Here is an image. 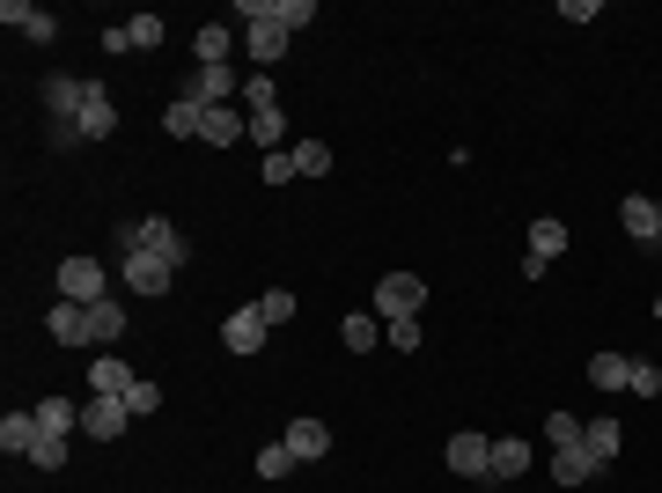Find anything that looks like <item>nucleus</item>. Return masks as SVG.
<instances>
[{
  "label": "nucleus",
  "instance_id": "obj_8",
  "mask_svg": "<svg viewBox=\"0 0 662 493\" xmlns=\"http://www.w3.org/2000/svg\"><path fill=\"white\" fill-rule=\"evenodd\" d=\"M125 427H133L125 397H89V405H81V435H97V442H119Z\"/></svg>",
  "mask_w": 662,
  "mask_h": 493
},
{
  "label": "nucleus",
  "instance_id": "obj_12",
  "mask_svg": "<svg viewBox=\"0 0 662 493\" xmlns=\"http://www.w3.org/2000/svg\"><path fill=\"white\" fill-rule=\"evenodd\" d=\"M523 471H530V442H523V435H493L486 479H493V486H508V479H523Z\"/></svg>",
  "mask_w": 662,
  "mask_h": 493
},
{
  "label": "nucleus",
  "instance_id": "obj_35",
  "mask_svg": "<svg viewBox=\"0 0 662 493\" xmlns=\"http://www.w3.org/2000/svg\"><path fill=\"white\" fill-rule=\"evenodd\" d=\"M545 442L560 449V442H582V419L574 413H545Z\"/></svg>",
  "mask_w": 662,
  "mask_h": 493
},
{
  "label": "nucleus",
  "instance_id": "obj_22",
  "mask_svg": "<svg viewBox=\"0 0 662 493\" xmlns=\"http://www.w3.org/2000/svg\"><path fill=\"white\" fill-rule=\"evenodd\" d=\"M89 324H97V346H111L125 332V295H103V302H89Z\"/></svg>",
  "mask_w": 662,
  "mask_h": 493
},
{
  "label": "nucleus",
  "instance_id": "obj_4",
  "mask_svg": "<svg viewBox=\"0 0 662 493\" xmlns=\"http://www.w3.org/2000/svg\"><path fill=\"white\" fill-rule=\"evenodd\" d=\"M244 97V75L236 67H199L192 89H184V103H199V111H221V103H236Z\"/></svg>",
  "mask_w": 662,
  "mask_h": 493
},
{
  "label": "nucleus",
  "instance_id": "obj_38",
  "mask_svg": "<svg viewBox=\"0 0 662 493\" xmlns=\"http://www.w3.org/2000/svg\"><path fill=\"white\" fill-rule=\"evenodd\" d=\"M258 317H266V324H288V317H294V295H288V288H272V295H258Z\"/></svg>",
  "mask_w": 662,
  "mask_h": 493
},
{
  "label": "nucleus",
  "instance_id": "obj_30",
  "mask_svg": "<svg viewBox=\"0 0 662 493\" xmlns=\"http://www.w3.org/2000/svg\"><path fill=\"white\" fill-rule=\"evenodd\" d=\"M294 177H324V170H332V148H324V141H294Z\"/></svg>",
  "mask_w": 662,
  "mask_h": 493
},
{
  "label": "nucleus",
  "instance_id": "obj_41",
  "mask_svg": "<svg viewBox=\"0 0 662 493\" xmlns=\"http://www.w3.org/2000/svg\"><path fill=\"white\" fill-rule=\"evenodd\" d=\"M655 317H662V295H655Z\"/></svg>",
  "mask_w": 662,
  "mask_h": 493
},
{
  "label": "nucleus",
  "instance_id": "obj_25",
  "mask_svg": "<svg viewBox=\"0 0 662 493\" xmlns=\"http://www.w3.org/2000/svg\"><path fill=\"white\" fill-rule=\"evenodd\" d=\"M339 339L354 346V354H375V339H383V324H375V310H354V317L339 324Z\"/></svg>",
  "mask_w": 662,
  "mask_h": 493
},
{
  "label": "nucleus",
  "instance_id": "obj_32",
  "mask_svg": "<svg viewBox=\"0 0 662 493\" xmlns=\"http://www.w3.org/2000/svg\"><path fill=\"white\" fill-rule=\"evenodd\" d=\"M125 413H133V419L162 413V383H147V376H133V391H125Z\"/></svg>",
  "mask_w": 662,
  "mask_h": 493
},
{
  "label": "nucleus",
  "instance_id": "obj_36",
  "mask_svg": "<svg viewBox=\"0 0 662 493\" xmlns=\"http://www.w3.org/2000/svg\"><path fill=\"white\" fill-rule=\"evenodd\" d=\"M383 339H391L397 354H419V317H391L383 324Z\"/></svg>",
  "mask_w": 662,
  "mask_h": 493
},
{
  "label": "nucleus",
  "instance_id": "obj_33",
  "mask_svg": "<svg viewBox=\"0 0 662 493\" xmlns=\"http://www.w3.org/2000/svg\"><path fill=\"white\" fill-rule=\"evenodd\" d=\"M288 471H294V449L288 442H266V449H258V479H288Z\"/></svg>",
  "mask_w": 662,
  "mask_h": 493
},
{
  "label": "nucleus",
  "instance_id": "obj_1",
  "mask_svg": "<svg viewBox=\"0 0 662 493\" xmlns=\"http://www.w3.org/2000/svg\"><path fill=\"white\" fill-rule=\"evenodd\" d=\"M119 244H125V250H147V258H162V266H184V258H192V236H184L170 214H147V222H133Z\"/></svg>",
  "mask_w": 662,
  "mask_h": 493
},
{
  "label": "nucleus",
  "instance_id": "obj_23",
  "mask_svg": "<svg viewBox=\"0 0 662 493\" xmlns=\"http://www.w3.org/2000/svg\"><path fill=\"white\" fill-rule=\"evenodd\" d=\"M228 45H236V37H228V23H206L192 37V52H199V67H228Z\"/></svg>",
  "mask_w": 662,
  "mask_h": 493
},
{
  "label": "nucleus",
  "instance_id": "obj_27",
  "mask_svg": "<svg viewBox=\"0 0 662 493\" xmlns=\"http://www.w3.org/2000/svg\"><path fill=\"white\" fill-rule=\"evenodd\" d=\"M280 141H288V119H280V111H250V148L280 155Z\"/></svg>",
  "mask_w": 662,
  "mask_h": 493
},
{
  "label": "nucleus",
  "instance_id": "obj_5",
  "mask_svg": "<svg viewBox=\"0 0 662 493\" xmlns=\"http://www.w3.org/2000/svg\"><path fill=\"white\" fill-rule=\"evenodd\" d=\"M119 280H125V295H170L177 266H162V258H147V250H125Z\"/></svg>",
  "mask_w": 662,
  "mask_h": 493
},
{
  "label": "nucleus",
  "instance_id": "obj_16",
  "mask_svg": "<svg viewBox=\"0 0 662 493\" xmlns=\"http://www.w3.org/2000/svg\"><path fill=\"white\" fill-rule=\"evenodd\" d=\"M596 457H588V442H560L552 449V479H560V486H588V479H596Z\"/></svg>",
  "mask_w": 662,
  "mask_h": 493
},
{
  "label": "nucleus",
  "instance_id": "obj_15",
  "mask_svg": "<svg viewBox=\"0 0 662 493\" xmlns=\"http://www.w3.org/2000/svg\"><path fill=\"white\" fill-rule=\"evenodd\" d=\"M280 442L294 449V464H317L324 449H332V427H324V419H288V435H280Z\"/></svg>",
  "mask_w": 662,
  "mask_h": 493
},
{
  "label": "nucleus",
  "instance_id": "obj_29",
  "mask_svg": "<svg viewBox=\"0 0 662 493\" xmlns=\"http://www.w3.org/2000/svg\"><path fill=\"white\" fill-rule=\"evenodd\" d=\"M119 37H125V52H155L162 45V15H133V23H119Z\"/></svg>",
  "mask_w": 662,
  "mask_h": 493
},
{
  "label": "nucleus",
  "instance_id": "obj_34",
  "mask_svg": "<svg viewBox=\"0 0 662 493\" xmlns=\"http://www.w3.org/2000/svg\"><path fill=\"white\" fill-rule=\"evenodd\" d=\"M30 464H37V471H59V464H67V435H37Z\"/></svg>",
  "mask_w": 662,
  "mask_h": 493
},
{
  "label": "nucleus",
  "instance_id": "obj_26",
  "mask_svg": "<svg viewBox=\"0 0 662 493\" xmlns=\"http://www.w3.org/2000/svg\"><path fill=\"white\" fill-rule=\"evenodd\" d=\"M560 250H566V222H552V214H545V222H530V258H545V266H552Z\"/></svg>",
  "mask_w": 662,
  "mask_h": 493
},
{
  "label": "nucleus",
  "instance_id": "obj_17",
  "mask_svg": "<svg viewBox=\"0 0 662 493\" xmlns=\"http://www.w3.org/2000/svg\"><path fill=\"white\" fill-rule=\"evenodd\" d=\"M45 324H52V339H59V346H89V339H97V324H89V310H81V302H59Z\"/></svg>",
  "mask_w": 662,
  "mask_h": 493
},
{
  "label": "nucleus",
  "instance_id": "obj_3",
  "mask_svg": "<svg viewBox=\"0 0 662 493\" xmlns=\"http://www.w3.org/2000/svg\"><path fill=\"white\" fill-rule=\"evenodd\" d=\"M111 295V272L97 266V258H59V302H81V310H89V302H103Z\"/></svg>",
  "mask_w": 662,
  "mask_h": 493
},
{
  "label": "nucleus",
  "instance_id": "obj_6",
  "mask_svg": "<svg viewBox=\"0 0 662 493\" xmlns=\"http://www.w3.org/2000/svg\"><path fill=\"white\" fill-rule=\"evenodd\" d=\"M74 133H81V141H111V133H119V103H111V89H103V81H89V97H81V119H74Z\"/></svg>",
  "mask_w": 662,
  "mask_h": 493
},
{
  "label": "nucleus",
  "instance_id": "obj_37",
  "mask_svg": "<svg viewBox=\"0 0 662 493\" xmlns=\"http://www.w3.org/2000/svg\"><path fill=\"white\" fill-rule=\"evenodd\" d=\"M626 391H633V397H662V369H655V361H633Z\"/></svg>",
  "mask_w": 662,
  "mask_h": 493
},
{
  "label": "nucleus",
  "instance_id": "obj_18",
  "mask_svg": "<svg viewBox=\"0 0 662 493\" xmlns=\"http://www.w3.org/2000/svg\"><path fill=\"white\" fill-rule=\"evenodd\" d=\"M125 391H133V369L125 361H111V354L89 361V397H125Z\"/></svg>",
  "mask_w": 662,
  "mask_h": 493
},
{
  "label": "nucleus",
  "instance_id": "obj_10",
  "mask_svg": "<svg viewBox=\"0 0 662 493\" xmlns=\"http://www.w3.org/2000/svg\"><path fill=\"white\" fill-rule=\"evenodd\" d=\"M81 97H89V81H81V75H45V111H52V125H74V119H81Z\"/></svg>",
  "mask_w": 662,
  "mask_h": 493
},
{
  "label": "nucleus",
  "instance_id": "obj_11",
  "mask_svg": "<svg viewBox=\"0 0 662 493\" xmlns=\"http://www.w3.org/2000/svg\"><path fill=\"white\" fill-rule=\"evenodd\" d=\"M618 228H626V236H633V244H655L662 236V199H618Z\"/></svg>",
  "mask_w": 662,
  "mask_h": 493
},
{
  "label": "nucleus",
  "instance_id": "obj_39",
  "mask_svg": "<svg viewBox=\"0 0 662 493\" xmlns=\"http://www.w3.org/2000/svg\"><path fill=\"white\" fill-rule=\"evenodd\" d=\"M244 103L250 111H280V103H272V81H258V75H244Z\"/></svg>",
  "mask_w": 662,
  "mask_h": 493
},
{
  "label": "nucleus",
  "instance_id": "obj_19",
  "mask_svg": "<svg viewBox=\"0 0 662 493\" xmlns=\"http://www.w3.org/2000/svg\"><path fill=\"white\" fill-rule=\"evenodd\" d=\"M37 435H45V427H37V413H8V419H0V449H8V457H30V449H37Z\"/></svg>",
  "mask_w": 662,
  "mask_h": 493
},
{
  "label": "nucleus",
  "instance_id": "obj_9",
  "mask_svg": "<svg viewBox=\"0 0 662 493\" xmlns=\"http://www.w3.org/2000/svg\"><path fill=\"white\" fill-rule=\"evenodd\" d=\"M199 141H206V148H236V141H250V119L236 111V103H221V111H199Z\"/></svg>",
  "mask_w": 662,
  "mask_h": 493
},
{
  "label": "nucleus",
  "instance_id": "obj_21",
  "mask_svg": "<svg viewBox=\"0 0 662 493\" xmlns=\"http://www.w3.org/2000/svg\"><path fill=\"white\" fill-rule=\"evenodd\" d=\"M626 376H633V354H596L588 361V383L596 391H626Z\"/></svg>",
  "mask_w": 662,
  "mask_h": 493
},
{
  "label": "nucleus",
  "instance_id": "obj_14",
  "mask_svg": "<svg viewBox=\"0 0 662 493\" xmlns=\"http://www.w3.org/2000/svg\"><path fill=\"white\" fill-rule=\"evenodd\" d=\"M0 23H15L30 37V45H52V37H59V23H52L45 8H37V0H8V8H0Z\"/></svg>",
  "mask_w": 662,
  "mask_h": 493
},
{
  "label": "nucleus",
  "instance_id": "obj_13",
  "mask_svg": "<svg viewBox=\"0 0 662 493\" xmlns=\"http://www.w3.org/2000/svg\"><path fill=\"white\" fill-rule=\"evenodd\" d=\"M486 457H493V435H449V471L457 479H486Z\"/></svg>",
  "mask_w": 662,
  "mask_h": 493
},
{
  "label": "nucleus",
  "instance_id": "obj_20",
  "mask_svg": "<svg viewBox=\"0 0 662 493\" xmlns=\"http://www.w3.org/2000/svg\"><path fill=\"white\" fill-rule=\"evenodd\" d=\"M582 442H588V457H596V464H611L618 449H626V427H618V419H588Z\"/></svg>",
  "mask_w": 662,
  "mask_h": 493
},
{
  "label": "nucleus",
  "instance_id": "obj_28",
  "mask_svg": "<svg viewBox=\"0 0 662 493\" xmlns=\"http://www.w3.org/2000/svg\"><path fill=\"white\" fill-rule=\"evenodd\" d=\"M30 413H37V427H45V435H74V397H37Z\"/></svg>",
  "mask_w": 662,
  "mask_h": 493
},
{
  "label": "nucleus",
  "instance_id": "obj_2",
  "mask_svg": "<svg viewBox=\"0 0 662 493\" xmlns=\"http://www.w3.org/2000/svg\"><path fill=\"white\" fill-rule=\"evenodd\" d=\"M427 310V280L419 272H383L375 280V317H419Z\"/></svg>",
  "mask_w": 662,
  "mask_h": 493
},
{
  "label": "nucleus",
  "instance_id": "obj_31",
  "mask_svg": "<svg viewBox=\"0 0 662 493\" xmlns=\"http://www.w3.org/2000/svg\"><path fill=\"white\" fill-rule=\"evenodd\" d=\"M162 133H170V141H199V103L177 97L170 111H162Z\"/></svg>",
  "mask_w": 662,
  "mask_h": 493
},
{
  "label": "nucleus",
  "instance_id": "obj_40",
  "mask_svg": "<svg viewBox=\"0 0 662 493\" xmlns=\"http://www.w3.org/2000/svg\"><path fill=\"white\" fill-rule=\"evenodd\" d=\"M288 177H294V155H288V148L266 155V184H288Z\"/></svg>",
  "mask_w": 662,
  "mask_h": 493
},
{
  "label": "nucleus",
  "instance_id": "obj_24",
  "mask_svg": "<svg viewBox=\"0 0 662 493\" xmlns=\"http://www.w3.org/2000/svg\"><path fill=\"white\" fill-rule=\"evenodd\" d=\"M244 37H250V59H258V67H272V59L288 52V30H280V23H250Z\"/></svg>",
  "mask_w": 662,
  "mask_h": 493
},
{
  "label": "nucleus",
  "instance_id": "obj_7",
  "mask_svg": "<svg viewBox=\"0 0 662 493\" xmlns=\"http://www.w3.org/2000/svg\"><path fill=\"white\" fill-rule=\"evenodd\" d=\"M266 339H272V324L258 317V302L236 310V317H221V346H228V354H266Z\"/></svg>",
  "mask_w": 662,
  "mask_h": 493
}]
</instances>
